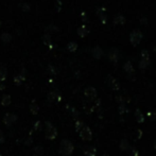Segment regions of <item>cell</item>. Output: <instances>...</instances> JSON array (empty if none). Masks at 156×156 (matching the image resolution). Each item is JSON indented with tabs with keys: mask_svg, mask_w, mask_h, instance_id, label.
<instances>
[{
	"mask_svg": "<svg viewBox=\"0 0 156 156\" xmlns=\"http://www.w3.org/2000/svg\"><path fill=\"white\" fill-rule=\"evenodd\" d=\"M84 96L86 97L87 99H89V100H94V99L97 97V90H96V88H94V87H93V86L87 87V88L84 90Z\"/></svg>",
	"mask_w": 156,
	"mask_h": 156,
	"instance_id": "ba28073f",
	"label": "cell"
},
{
	"mask_svg": "<svg viewBox=\"0 0 156 156\" xmlns=\"http://www.w3.org/2000/svg\"><path fill=\"white\" fill-rule=\"evenodd\" d=\"M2 39H3V41H11V35L8 34V33H4V34H2Z\"/></svg>",
	"mask_w": 156,
	"mask_h": 156,
	"instance_id": "484cf974",
	"label": "cell"
},
{
	"mask_svg": "<svg viewBox=\"0 0 156 156\" xmlns=\"http://www.w3.org/2000/svg\"><path fill=\"white\" fill-rule=\"evenodd\" d=\"M91 53H93V56L94 58H102V55H103V50L101 49L99 46H97V47H94Z\"/></svg>",
	"mask_w": 156,
	"mask_h": 156,
	"instance_id": "7c38bea8",
	"label": "cell"
},
{
	"mask_svg": "<svg viewBox=\"0 0 156 156\" xmlns=\"http://www.w3.org/2000/svg\"><path fill=\"white\" fill-rule=\"evenodd\" d=\"M67 48H68V50H69V51L73 52V51H76V50L78 49V45H76V43H69V44H68V46H67Z\"/></svg>",
	"mask_w": 156,
	"mask_h": 156,
	"instance_id": "7402d4cb",
	"label": "cell"
},
{
	"mask_svg": "<svg viewBox=\"0 0 156 156\" xmlns=\"http://www.w3.org/2000/svg\"><path fill=\"white\" fill-rule=\"evenodd\" d=\"M135 118H136V120H137L138 123H142V122H144V116L142 115V113L139 111V109H136Z\"/></svg>",
	"mask_w": 156,
	"mask_h": 156,
	"instance_id": "9a60e30c",
	"label": "cell"
},
{
	"mask_svg": "<svg viewBox=\"0 0 156 156\" xmlns=\"http://www.w3.org/2000/svg\"><path fill=\"white\" fill-rule=\"evenodd\" d=\"M83 153H84L85 156H96L97 150H96V148H94V147L86 146L84 149H83Z\"/></svg>",
	"mask_w": 156,
	"mask_h": 156,
	"instance_id": "30bf717a",
	"label": "cell"
},
{
	"mask_svg": "<svg viewBox=\"0 0 156 156\" xmlns=\"http://www.w3.org/2000/svg\"><path fill=\"white\" fill-rule=\"evenodd\" d=\"M142 39V33L140 30H134L129 34V41L133 46H137Z\"/></svg>",
	"mask_w": 156,
	"mask_h": 156,
	"instance_id": "277c9868",
	"label": "cell"
},
{
	"mask_svg": "<svg viewBox=\"0 0 156 156\" xmlns=\"http://www.w3.org/2000/svg\"><path fill=\"white\" fill-rule=\"evenodd\" d=\"M154 149H155V150H156V139L154 140Z\"/></svg>",
	"mask_w": 156,
	"mask_h": 156,
	"instance_id": "4dcf8cb0",
	"label": "cell"
},
{
	"mask_svg": "<svg viewBox=\"0 0 156 156\" xmlns=\"http://www.w3.org/2000/svg\"><path fill=\"white\" fill-rule=\"evenodd\" d=\"M84 123H83L82 121H80V120H76V132H80L81 129H82V127L84 126Z\"/></svg>",
	"mask_w": 156,
	"mask_h": 156,
	"instance_id": "cb8c5ba5",
	"label": "cell"
},
{
	"mask_svg": "<svg viewBox=\"0 0 156 156\" xmlns=\"http://www.w3.org/2000/svg\"><path fill=\"white\" fill-rule=\"evenodd\" d=\"M154 51H155V52H156V47H155V48H154Z\"/></svg>",
	"mask_w": 156,
	"mask_h": 156,
	"instance_id": "1f68e13d",
	"label": "cell"
},
{
	"mask_svg": "<svg viewBox=\"0 0 156 156\" xmlns=\"http://www.w3.org/2000/svg\"><path fill=\"white\" fill-rule=\"evenodd\" d=\"M106 82H107V85H108L113 90H119L120 84H119V82H118L117 79H115L113 76L108 74L107 78H106Z\"/></svg>",
	"mask_w": 156,
	"mask_h": 156,
	"instance_id": "8992f818",
	"label": "cell"
},
{
	"mask_svg": "<svg viewBox=\"0 0 156 156\" xmlns=\"http://www.w3.org/2000/svg\"><path fill=\"white\" fill-rule=\"evenodd\" d=\"M45 135L47 139H55L56 135H58V131L50 122H46V129H45Z\"/></svg>",
	"mask_w": 156,
	"mask_h": 156,
	"instance_id": "7a4b0ae2",
	"label": "cell"
},
{
	"mask_svg": "<svg viewBox=\"0 0 156 156\" xmlns=\"http://www.w3.org/2000/svg\"><path fill=\"white\" fill-rule=\"evenodd\" d=\"M126 152L129 153V156H138L139 155V152H138L137 149H135L134 147H131V146H129V148L127 149Z\"/></svg>",
	"mask_w": 156,
	"mask_h": 156,
	"instance_id": "ac0fdd59",
	"label": "cell"
},
{
	"mask_svg": "<svg viewBox=\"0 0 156 156\" xmlns=\"http://www.w3.org/2000/svg\"><path fill=\"white\" fill-rule=\"evenodd\" d=\"M6 78V69L5 67H0V81H4Z\"/></svg>",
	"mask_w": 156,
	"mask_h": 156,
	"instance_id": "ffe728a7",
	"label": "cell"
},
{
	"mask_svg": "<svg viewBox=\"0 0 156 156\" xmlns=\"http://www.w3.org/2000/svg\"><path fill=\"white\" fill-rule=\"evenodd\" d=\"M87 33H88V32H87L86 27H85V26H82V27L78 29V34L80 35V36H82V37H84L85 35L87 34Z\"/></svg>",
	"mask_w": 156,
	"mask_h": 156,
	"instance_id": "d6986e66",
	"label": "cell"
},
{
	"mask_svg": "<svg viewBox=\"0 0 156 156\" xmlns=\"http://www.w3.org/2000/svg\"><path fill=\"white\" fill-rule=\"evenodd\" d=\"M16 120H17V116L14 115V114H6V115L4 116V118H3L4 124L8 125V126L12 125L15 121H16Z\"/></svg>",
	"mask_w": 156,
	"mask_h": 156,
	"instance_id": "9c48e42d",
	"label": "cell"
},
{
	"mask_svg": "<svg viewBox=\"0 0 156 156\" xmlns=\"http://www.w3.org/2000/svg\"><path fill=\"white\" fill-rule=\"evenodd\" d=\"M10 103H11V97L9 94H4L1 99V104L3 106H8V105H10Z\"/></svg>",
	"mask_w": 156,
	"mask_h": 156,
	"instance_id": "e0dca14e",
	"label": "cell"
},
{
	"mask_svg": "<svg viewBox=\"0 0 156 156\" xmlns=\"http://www.w3.org/2000/svg\"><path fill=\"white\" fill-rule=\"evenodd\" d=\"M79 134H80V137L85 141H89V140L93 139V132L87 125H84L82 127V129L79 132Z\"/></svg>",
	"mask_w": 156,
	"mask_h": 156,
	"instance_id": "5b68a950",
	"label": "cell"
},
{
	"mask_svg": "<svg viewBox=\"0 0 156 156\" xmlns=\"http://www.w3.org/2000/svg\"><path fill=\"white\" fill-rule=\"evenodd\" d=\"M140 21H142V23H144V25H147V18H142V19H140Z\"/></svg>",
	"mask_w": 156,
	"mask_h": 156,
	"instance_id": "f546056e",
	"label": "cell"
},
{
	"mask_svg": "<svg viewBox=\"0 0 156 156\" xmlns=\"http://www.w3.org/2000/svg\"><path fill=\"white\" fill-rule=\"evenodd\" d=\"M0 156H1V154H0Z\"/></svg>",
	"mask_w": 156,
	"mask_h": 156,
	"instance_id": "836d02e7",
	"label": "cell"
},
{
	"mask_svg": "<svg viewBox=\"0 0 156 156\" xmlns=\"http://www.w3.org/2000/svg\"><path fill=\"white\" fill-rule=\"evenodd\" d=\"M141 58H140V62H139V68L142 70L147 69L150 65V55H149V52L147 50H144L141 51Z\"/></svg>",
	"mask_w": 156,
	"mask_h": 156,
	"instance_id": "3957f363",
	"label": "cell"
},
{
	"mask_svg": "<svg viewBox=\"0 0 156 156\" xmlns=\"http://www.w3.org/2000/svg\"><path fill=\"white\" fill-rule=\"evenodd\" d=\"M119 58H120V53H119V50L116 49V48H112L108 52V58L111 62L113 63H118L119 61Z\"/></svg>",
	"mask_w": 156,
	"mask_h": 156,
	"instance_id": "52a82bcc",
	"label": "cell"
},
{
	"mask_svg": "<svg viewBox=\"0 0 156 156\" xmlns=\"http://www.w3.org/2000/svg\"><path fill=\"white\" fill-rule=\"evenodd\" d=\"M134 137H135V139H140L141 138V136H142V132H141V129H136L135 131H134Z\"/></svg>",
	"mask_w": 156,
	"mask_h": 156,
	"instance_id": "603a6c76",
	"label": "cell"
},
{
	"mask_svg": "<svg viewBox=\"0 0 156 156\" xmlns=\"http://www.w3.org/2000/svg\"><path fill=\"white\" fill-rule=\"evenodd\" d=\"M3 142H4V135H3V133L0 131V144H3Z\"/></svg>",
	"mask_w": 156,
	"mask_h": 156,
	"instance_id": "83f0119b",
	"label": "cell"
},
{
	"mask_svg": "<svg viewBox=\"0 0 156 156\" xmlns=\"http://www.w3.org/2000/svg\"><path fill=\"white\" fill-rule=\"evenodd\" d=\"M73 150H74V147L71 141H69V140H67V139H64L61 141L60 148H58V152H60L62 155H64V156L71 155L72 152H73Z\"/></svg>",
	"mask_w": 156,
	"mask_h": 156,
	"instance_id": "6da1fadb",
	"label": "cell"
},
{
	"mask_svg": "<svg viewBox=\"0 0 156 156\" xmlns=\"http://www.w3.org/2000/svg\"><path fill=\"white\" fill-rule=\"evenodd\" d=\"M25 80V76H15V79H14V82H15V84H21V82Z\"/></svg>",
	"mask_w": 156,
	"mask_h": 156,
	"instance_id": "d4e9b609",
	"label": "cell"
},
{
	"mask_svg": "<svg viewBox=\"0 0 156 156\" xmlns=\"http://www.w3.org/2000/svg\"><path fill=\"white\" fill-rule=\"evenodd\" d=\"M123 69H124V71L127 72L129 74L134 73V67H133V64L131 63V61H127V62L124 63Z\"/></svg>",
	"mask_w": 156,
	"mask_h": 156,
	"instance_id": "4fadbf2b",
	"label": "cell"
},
{
	"mask_svg": "<svg viewBox=\"0 0 156 156\" xmlns=\"http://www.w3.org/2000/svg\"><path fill=\"white\" fill-rule=\"evenodd\" d=\"M124 23H125V18L121 14L116 15L115 18H114V23L115 25H123Z\"/></svg>",
	"mask_w": 156,
	"mask_h": 156,
	"instance_id": "5bb4252c",
	"label": "cell"
},
{
	"mask_svg": "<svg viewBox=\"0 0 156 156\" xmlns=\"http://www.w3.org/2000/svg\"><path fill=\"white\" fill-rule=\"evenodd\" d=\"M41 121H37V122H36V124L34 125V129H38V127L41 126Z\"/></svg>",
	"mask_w": 156,
	"mask_h": 156,
	"instance_id": "f1b7e54d",
	"label": "cell"
},
{
	"mask_svg": "<svg viewBox=\"0 0 156 156\" xmlns=\"http://www.w3.org/2000/svg\"><path fill=\"white\" fill-rule=\"evenodd\" d=\"M30 111H31V113L33 115H36L37 113L39 112V107L37 104H31V106H30Z\"/></svg>",
	"mask_w": 156,
	"mask_h": 156,
	"instance_id": "44dd1931",
	"label": "cell"
},
{
	"mask_svg": "<svg viewBox=\"0 0 156 156\" xmlns=\"http://www.w3.org/2000/svg\"><path fill=\"white\" fill-rule=\"evenodd\" d=\"M126 112V108H125V104H120L119 105V113L120 114H124Z\"/></svg>",
	"mask_w": 156,
	"mask_h": 156,
	"instance_id": "4316f807",
	"label": "cell"
},
{
	"mask_svg": "<svg viewBox=\"0 0 156 156\" xmlns=\"http://www.w3.org/2000/svg\"><path fill=\"white\" fill-rule=\"evenodd\" d=\"M48 98H49V100L51 101V102H58V101H61V94L58 93V91H52V93H50L48 94Z\"/></svg>",
	"mask_w": 156,
	"mask_h": 156,
	"instance_id": "8fae6325",
	"label": "cell"
},
{
	"mask_svg": "<svg viewBox=\"0 0 156 156\" xmlns=\"http://www.w3.org/2000/svg\"><path fill=\"white\" fill-rule=\"evenodd\" d=\"M155 118H156V112H155Z\"/></svg>",
	"mask_w": 156,
	"mask_h": 156,
	"instance_id": "d6a6232c",
	"label": "cell"
},
{
	"mask_svg": "<svg viewBox=\"0 0 156 156\" xmlns=\"http://www.w3.org/2000/svg\"><path fill=\"white\" fill-rule=\"evenodd\" d=\"M119 148L121 151H127V149L129 148V144L126 139H122L119 144Z\"/></svg>",
	"mask_w": 156,
	"mask_h": 156,
	"instance_id": "2e32d148",
	"label": "cell"
}]
</instances>
